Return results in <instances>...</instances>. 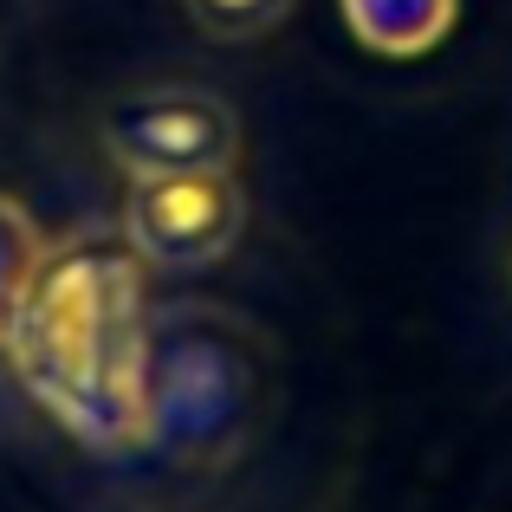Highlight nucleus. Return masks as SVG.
Wrapping results in <instances>:
<instances>
[{"label":"nucleus","instance_id":"obj_4","mask_svg":"<svg viewBox=\"0 0 512 512\" xmlns=\"http://www.w3.org/2000/svg\"><path fill=\"white\" fill-rule=\"evenodd\" d=\"M247 227V188L234 169H195V175H150L130 182L117 234L130 240L150 273H201L227 260Z\"/></svg>","mask_w":512,"mask_h":512},{"label":"nucleus","instance_id":"obj_6","mask_svg":"<svg viewBox=\"0 0 512 512\" xmlns=\"http://www.w3.org/2000/svg\"><path fill=\"white\" fill-rule=\"evenodd\" d=\"M39 260H46V234H39V221L13 195H0V344H7V325H13V312H20L26 286H33Z\"/></svg>","mask_w":512,"mask_h":512},{"label":"nucleus","instance_id":"obj_2","mask_svg":"<svg viewBox=\"0 0 512 512\" xmlns=\"http://www.w3.org/2000/svg\"><path fill=\"white\" fill-rule=\"evenodd\" d=\"M253 409H260V363L234 325L208 312L150 325L143 448H169L175 461H214L240 441Z\"/></svg>","mask_w":512,"mask_h":512},{"label":"nucleus","instance_id":"obj_7","mask_svg":"<svg viewBox=\"0 0 512 512\" xmlns=\"http://www.w3.org/2000/svg\"><path fill=\"white\" fill-rule=\"evenodd\" d=\"M182 7L208 39H221V46H253V39H266L273 26H286L292 0H182Z\"/></svg>","mask_w":512,"mask_h":512},{"label":"nucleus","instance_id":"obj_5","mask_svg":"<svg viewBox=\"0 0 512 512\" xmlns=\"http://www.w3.org/2000/svg\"><path fill=\"white\" fill-rule=\"evenodd\" d=\"M344 26L383 59H422L448 39L461 0H338Z\"/></svg>","mask_w":512,"mask_h":512},{"label":"nucleus","instance_id":"obj_1","mask_svg":"<svg viewBox=\"0 0 512 512\" xmlns=\"http://www.w3.org/2000/svg\"><path fill=\"white\" fill-rule=\"evenodd\" d=\"M143 279L150 266L130 253L124 234H78L46 247L0 344L39 409L98 454L143 448Z\"/></svg>","mask_w":512,"mask_h":512},{"label":"nucleus","instance_id":"obj_3","mask_svg":"<svg viewBox=\"0 0 512 512\" xmlns=\"http://www.w3.org/2000/svg\"><path fill=\"white\" fill-rule=\"evenodd\" d=\"M98 143L130 182L150 175H195V169H234L240 163V117L208 85H143L117 98L98 124Z\"/></svg>","mask_w":512,"mask_h":512}]
</instances>
